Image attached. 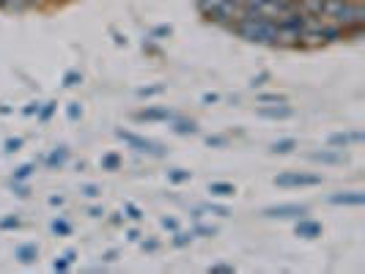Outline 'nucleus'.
Wrapping results in <instances>:
<instances>
[{
  "label": "nucleus",
  "mask_w": 365,
  "mask_h": 274,
  "mask_svg": "<svg viewBox=\"0 0 365 274\" xmlns=\"http://www.w3.org/2000/svg\"><path fill=\"white\" fill-rule=\"evenodd\" d=\"M228 31L237 33L239 38H245V41H250V44H264V47L277 44V19L258 14L256 9H245L242 17Z\"/></svg>",
  "instance_id": "f257e3e1"
},
{
  "label": "nucleus",
  "mask_w": 365,
  "mask_h": 274,
  "mask_svg": "<svg viewBox=\"0 0 365 274\" xmlns=\"http://www.w3.org/2000/svg\"><path fill=\"white\" fill-rule=\"evenodd\" d=\"M115 137L118 140H124L132 151H138V154H146V157H165L168 154V148L163 143H157V140H151V137H143V135H138V132H129V129H115Z\"/></svg>",
  "instance_id": "f03ea898"
},
{
  "label": "nucleus",
  "mask_w": 365,
  "mask_h": 274,
  "mask_svg": "<svg viewBox=\"0 0 365 274\" xmlns=\"http://www.w3.org/2000/svg\"><path fill=\"white\" fill-rule=\"evenodd\" d=\"M335 25H341L344 31H354V28H363L365 25V6L363 0H344L338 14L329 19Z\"/></svg>",
  "instance_id": "7ed1b4c3"
},
{
  "label": "nucleus",
  "mask_w": 365,
  "mask_h": 274,
  "mask_svg": "<svg viewBox=\"0 0 365 274\" xmlns=\"http://www.w3.org/2000/svg\"><path fill=\"white\" fill-rule=\"evenodd\" d=\"M322 176L319 173H297V170H289V173H277L272 179L274 186L280 189H297V186H322Z\"/></svg>",
  "instance_id": "20e7f679"
},
{
  "label": "nucleus",
  "mask_w": 365,
  "mask_h": 274,
  "mask_svg": "<svg viewBox=\"0 0 365 274\" xmlns=\"http://www.w3.org/2000/svg\"><path fill=\"white\" fill-rule=\"evenodd\" d=\"M242 11H245V3H242V0H222L206 19L220 25V28H231V25L242 17Z\"/></svg>",
  "instance_id": "39448f33"
},
{
  "label": "nucleus",
  "mask_w": 365,
  "mask_h": 274,
  "mask_svg": "<svg viewBox=\"0 0 365 274\" xmlns=\"http://www.w3.org/2000/svg\"><path fill=\"white\" fill-rule=\"evenodd\" d=\"M308 214L305 203H277V206H267L261 211V217L267 219H299Z\"/></svg>",
  "instance_id": "423d86ee"
},
{
  "label": "nucleus",
  "mask_w": 365,
  "mask_h": 274,
  "mask_svg": "<svg viewBox=\"0 0 365 274\" xmlns=\"http://www.w3.org/2000/svg\"><path fill=\"white\" fill-rule=\"evenodd\" d=\"M138 124H168L176 118V112L170 107H143L132 115Z\"/></svg>",
  "instance_id": "0eeeda50"
},
{
  "label": "nucleus",
  "mask_w": 365,
  "mask_h": 274,
  "mask_svg": "<svg viewBox=\"0 0 365 274\" xmlns=\"http://www.w3.org/2000/svg\"><path fill=\"white\" fill-rule=\"evenodd\" d=\"M322 231H324V228H322V222H319V219H311L308 214L297 219V228H294V233H297V236L308 238V241L322 236Z\"/></svg>",
  "instance_id": "6e6552de"
},
{
  "label": "nucleus",
  "mask_w": 365,
  "mask_h": 274,
  "mask_svg": "<svg viewBox=\"0 0 365 274\" xmlns=\"http://www.w3.org/2000/svg\"><path fill=\"white\" fill-rule=\"evenodd\" d=\"M256 115L269 118V121H286V118H294V110L289 107V102L286 105H258Z\"/></svg>",
  "instance_id": "1a4fd4ad"
},
{
  "label": "nucleus",
  "mask_w": 365,
  "mask_h": 274,
  "mask_svg": "<svg viewBox=\"0 0 365 274\" xmlns=\"http://www.w3.org/2000/svg\"><path fill=\"white\" fill-rule=\"evenodd\" d=\"M329 148H349V146H360L365 143V135L363 132H335L329 135Z\"/></svg>",
  "instance_id": "9d476101"
},
{
  "label": "nucleus",
  "mask_w": 365,
  "mask_h": 274,
  "mask_svg": "<svg viewBox=\"0 0 365 274\" xmlns=\"http://www.w3.org/2000/svg\"><path fill=\"white\" fill-rule=\"evenodd\" d=\"M332 206H365V192L360 189H351V192H335L329 195Z\"/></svg>",
  "instance_id": "9b49d317"
},
{
  "label": "nucleus",
  "mask_w": 365,
  "mask_h": 274,
  "mask_svg": "<svg viewBox=\"0 0 365 274\" xmlns=\"http://www.w3.org/2000/svg\"><path fill=\"white\" fill-rule=\"evenodd\" d=\"M308 159L319 164H344L346 162V154H341V148H335V151H311Z\"/></svg>",
  "instance_id": "f8f14e48"
},
{
  "label": "nucleus",
  "mask_w": 365,
  "mask_h": 274,
  "mask_svg": "<svg viewBox=\"0 0 365 274\" xmlns=\"http://www.w3.org/2000/svg\"><path fill=\"white\" fill-rule=\"evenodd\" d=\"M344 38H346V31H344L341 25H335V22H329V19L322 22V41H324V44H338V41H344Z\"/></svg>",
  "instance_id": "ddd939ff"
},
{
  "label": "nucleus",
  "mask_w": 365,
  "mask_h": 274,
  "mask_svg": "<svg viewBox=\"0 0 365 274\" xmlns=\"http://www.w3.org/2000/svg\"><path fill=\"white\" fill-rule=\"evenodd\" d=\"M14 258H17L22 266H31V263H36V260H38V244H36V241L19 244L17 250H14Z\"/></svg>",
  "instance_id": "4468645a"
},
{
  "label": "nucleus",
  "mask_w": 365,
  "mask_h": 274,
  "mask_svg": "<svg viewBox=\"0 0 365 274\" xmlns=\"http://www.w3.org/2000/svg\"><path fill=\"white\" fill-rule=\"evenodd\" d=\"M168 124H170V132H173V135H182V137H187V135H198V124H195L192 118L176 115V118L168 121Z\"/></svg>",
  "instance_id": "2eb2a0df"
},
{
  "label": "nucleus",
  "mask_w": 365,
  "mask_h": 274,
  "mask_svg": "<svg viewBox=\"0 0 365 274\" xmlns=\"http://www.w3.org/2000/svg\"><path fill=\"white\" fill-rule=\"evenodd\" d=\"M66 162H69V148H66V146L53 148V151L44 157V164H47L50 170H61V167H63Z\"/></svg>",
  "instance_id": "dca6fc26"
},
{
  "label": "nucleus",
  "mask_w": 365,
  "mask_h": 274,
  "mask_svg": "<svg viewBox=\"0 0 365 274\" xmlns=\"http://www.w3.org/2000/svg\"><path fill=\"white\" fill-rule=\"evenodd\" d=\"M209 192H212V198H234V195H237V184L212 181L209 184Z\"/></svg>",
  "instance_id": "f3484780"
},
{
  "label": "nucleus",
  "mask_w": 365,
  "mask_h": 274,
  "mask_svg": "<svg viewBox=\"0 0 365 274\" xmlns=\"http://www.w3.org/2000/svg\"><path fill=\"white\" fill-rule=\"evenodd\" d=\"M297 151V140L294 137H280V140H274L272 146H269V154L274 157H286V154H294Z\"/></svg>",
  "instance_id": "a211bd4d"
},
{
  "label": "nucleus",
  "mask_w": 365,
  "mask_h": 274,
  "mask_svg": "<svg viewBox=\"0 0 365 274\" xmlns=\"http://www.w3.org/2000/svg\"><path fill=\"white\" fill-rule=\"evenodd\" d=\"M50 231H53V236H72V222L69 219H63V217H55L53 222H50Z\"/></svg>",
  "instance_id": "6ab92c4d"
},
{
  "label": "nucleus",
  "mask_w": 365,
  "mask_h": 274,
  "mask_svg": "<svg viewBox=\"0 0 365 274\" xmlns=\"http://www.w3.org/2000/svg\"><path fill=\"white\" fill-rule=\"evenodd\" d=\"M286 93H277V91H264L256 96V105H286Z\"/></svg>",
  "instance_id": "aec40b11"
},
{
  "label": "nucleus",
  "mask_w": 365,
  "mask_h": 274,
  "mask_svg": "<svg viewBox=\"0 0 365 274\" xmlns=\"http://www.w3.org/2000/svg\"><path fill=\"white\" fill-rule=\"evenodd\" d=\"M102 170H108V173H115V170H121V164H124V159L115 154V151H108V154H102Z\"/></svg>",
  "instance_id": "412c9836"
},
{
  "label": "nucleus",
  "mask_w": 365,
  "mask_h": 274,
  "mask_svg": "<svg viewBox=\"0 0 365 274\" xmlns=\"http://www.w3.org/2000/svg\"><path fill=\"white\" fill-rule=\"evenodd\" d=\"M36 173V162H25V164H19L17 170L11 173V181H28L31 176Z\"/></svg>",
  "instance_id": "4be33fe9"
},
{
  "label": "nucleus",
  "mask_w": 365,
  "mask_h": 274,
  "mask_svg": "<svg viewBox=\"0 0 365 274\" xmlns=\"http://www.w3.org/2000/svg\"><path fill=\"white\" fill-rule=\"evenodd\" d=\"M192 231H173V238H170V244L176 247V250H182V247H190L192 244Z\"/></svg>",
  "instance_id": "5701e85b"
},
{
  "label": "nucleus",
  "mask_w": 365,
  "mask_h": 274,
  "mask_svg": "<svg viewBox=\"0 0 365 274\" xmlns=\"http://www.w3.org/2000/svg\"><path fill=\"white\" fill-rule=\"evenodd\" d=\"M192 179V170H184V167H173L168 170V181L170 184H187Z\"/></svg>",
  "instance_id": "b1692460"
},
{
  "label": "nucleus",
  "mask_w": 365,
  "mask_h": 274,
  "mask_svg": "<svg viewBox=\"0 0 365 274\" xmlns=\"http://www.w3.org/2000/svg\"><path fill=\"white\" fill-rule=\"evenodd\" d=\"M220 231L215 228V225H203V222H198L195 228H192V236L195 238H212V236H217Z\"/></svg>",
  "instance_id": "393cba45"
},
{
  "label": "nucleus",
  "mask_w": 365,
  "mask_h": 274,
  "mask_svg": "<svg viewBox=\"0 0 365 274\" xmlns=\"http://www.w3.org/2000/svg\"><path fill=\"white\" fill-rule=\"evenodd\" d=\"M0 9L9 11V14H22V11H28V6H25L22 0H0Z\"/></svg>",
  "instance_id": "a878e982"
},
{
  "label": "nucleus",
  "mask_w": 365,
  "mask_h": 274,
  "mask_svg": "<svg viewBox=\"0 0 365 274\" xmlns=\"http://www.w3.org/2000/svg\"><path fill=\"white\" fill-rule=\"evenodd\" d=\"M55 110H58V102H44V105L38 107L36 118L41 121V124H47V121H50V118L55 115Z\"/></svg>",
  "instance_id": "bb28decb"
},
{
  "label": "nucleus",
  "mask_w": 365,
  "mask_h": 274,
  "mask_svg": "<svg viewBox=\"0 0 365 274\" xmlns=\"http://www.w3.org/2000/svg\"><path fill=\"white\" fill-rule=\"evenodd\" d=\"M206 214H217V217H231V209L228 206H220V203H206L201 206Z\"/></svg>",
  "instance_id": "cd10ccee"
},
{
  "label": "nucleus",
  "mask_w": 365,
  "mask_h": 274,
  "mask_svg": "<svg viewBox=\"0 0 365 274\" xmlns=\"http://www.w3.org/2000/svg\"><path fill=\"white\" fill-rule=\"evenodd\" d=\"M22 228V219L14 217V214H6V217H0V231H17Z\"/></svg>",
  "instance_id": "c85d7f7f"
},
{
  "label": "nucleus",
  "mask_w": 365,
  "mask_h": 274,
  "mask_svg": "<svg viewBox=\"0 0 365 274\" xmlns=\"http://www.w3.org/2000/svg\"><path fill=\"white\" fill-rule=\"evenodd\" d=\"M83 83V74L77 72V69H69V72L63 74V88H77Z\"/></svg>",
  "instance_id": "c756f323"
},
{
  "label": "nucleus",
  "mask_w": 365,
  "mask_h": 274,
  "mask_svg": "<svg viewBox=\"0 0 365 274\" xmlns=\"http://www.w3.org/2000/svg\"><path fill=\"white\" fill-rule=\"evenodd\" d=\"M124 217H129V219H135V222H140V219L146 217V214H143V209H140V206H135V203H124Z\"/></svg>",
  "instance_id": "7c9ffc66"
},
{
  "label": "nucleus",
  "mask_w": 365,
  "mask_h": 274,
  "mask_svg": "<svg viewBox=\"0 0 365 274\" xmlns=\"http://www.w3.org/2000/svg\"><path fill=\"white\" fill-rule=\"evenodd\" d=\"M203 143L209 148H225L228 146V137H225V135H206Z\"/></svg>",
  "instance_id": "2f4dec72"
},
{
  "label": "nucleus",
  "mask_w": 365,
  "mask_h": 274,
  "mask_svg": "<svg viewBox=\"0 0 365 274\" xmlns=\"http://www.w3.org/2000/svg\"><path fill=\"white\" fill-rule=\"evenodd\" d=\"M222 0H195V6H198V11H201L203 17H209L215 9H217Z\"/></svg>",
  "instance_id": "473e14b6"
},
{
  "label": "nucleus",
  "mask_w": 365,
  "mask_h": 274,
  "mask_svg": "<svg viewBox=\"0 0 365 274\" xmlns=\"http://www.w3.org/2000/svg\"><path fill=\"white\" fill-rule=\"evenodd\" d=\"M66 118H69V121H80V118H83V105H80V102H69V105H66Z\"/></svg>",
  "instance_id": "72a5a7b5"
},
{
  "label": "nucleus",
  "mask_w": 365,
  "mask_h": 274,
  "mask_svg": "<svg viewBox=\"0 0 365 274\" xmlns=\"http://www.w3.org/2000/svg\"><path fill=\"white\" fill-rule=\"evenodd\" d=\"M170 33H173V28H170V25H157V28H151V33H148V36L154 38V41H163V38H168Z\"/></svg>",
  "instance_id": "f704fd0d"
},
{
  "label": "nucleus",
  "mask_w": 365,
  "mask_h": 274,
  "mask_svg": "<svg viewBox=\"0 0 365 274\" xmlns=\"http://www.w3.org/2000/svg\"><path fill=\"white\" fill-rule=\"evenodd\" d=\"M22 146H25V137H9V140L3 143V151H6V154H17Z\"/></svg>",
  "instance_id": "c9c22d12"
},
{
  "label": "nucleus",
  "mask_w": 365,
  "mask_h": 274,
  "mask_svg": "<svg viewBox=\"0 0 365 274\" xmlns=\"http://www.w3.org/2000/svg\"><path fill=\"white\" fill-rule=\"evenodd\" d=\"M165 91V85H146V88H138V99H151V96H160Z\"/></svg>",
  "instance_id": "e433bc0d"
},
{
  "label": "nucleus",
  "mask_w": 365,
  "mask_h": 274,
  "mask_svg": "<svg viewBox=\"0 0 365 274\" xmlns=\"http://www.w3.org/2000/svg\"><path fill=\"white\" fill-rule=\"evenodd\" d=\"M206 272L209 274H234L237 272V266H234V263H212Z\"/></svg>",
  "instance_id": "4c0bfd02"
},
{
  "label": "nucleus",
  "mask_w": 365,
  "mask_h": 274,
  "mask_svg": "<svg viewBox=\"0 0 365 274\" xmlns=\"http://www.w3.org/2000/svg\"><path fill=\"white\" fill-rule=\"evenodd\" d=\"M11 192H14L17 198H22V201L31 198V186H28L25 181H11Z\"/></svg>",
  "instance_id": "58836bf2"
},
{
  "label": "nucleus",
  "mask_w": 365,
  "mask_h": 274,
  "mask_svg": "<svg viewBox=\"0 0 365 274\" xmlns=\"http://www.w3.org/2000/svg\"><path fill=\"white\" fill-rule=\"evenodd\" d=\"M80 192H83L86 198H102V186H99V184H83Z\"/></svg>",
  "instance_id": "ea45409f"
},
{
  "label": "nucleus",
  "mask_w": 365,
  "mask_h": 274,
  "mask_svg": "<svg viewBox=\"0 0 365 274\" xmlns=\"http://www.w3.org/2000/svg\"><path fill=\"white\" fill-rule=\"evenodd\" d=\"M22 3L28 6V11H34V9H36V11H41V9H47V6H53L50 0H22Z\"/></svg>",
  "instance_id": "a19ab883"
},
{
  "label": "nucleus",
  "mask_w": 365,
  "mask_h": 274,
  "mask_svg": "<svg viewBox=\"0 0 365 274\" xmlns=\"http://www.w3.org/2000/svg\"><path fill=\"white\" fill-rule=\"evenodd\" d=\"M69 269H72V263H69V260H66L63 255L55 258V260H53V272H69Z\"/></svg>",
  "instance_id": "79ce46f5"
},
{
  "label": "nucleus",
  "mask_w": 365,
  "mask_h": 274,
  "mask_svg": "<svg viewBox=\"0 0 365 274\" xmlns=\"http://www.w3.org/2000/svg\"><path fill=\"white\" fill-rule=\"evenodd\" d=\"M140 247H143L146 253H157V250H160V241H157V238H140Z\"/></svg>",
  "instance_id": "37998d69"
},
{
  "label": "nucleus",
  "mask_w": 365,
  "mask_h": 274,
  "mask_svg": "<svg viewBox=\"0 0 365 274\" xmlns=\"http://www.w3.org/2000/svg\"><path fill=\"white\" fill-rule=\"evenodd\" d=\"M267 80H269V72H258L253 80H250V88H261V85H267Z\"/></svg>",
  "instance_id": "c03bdc74"
},
{
  "label": "nucleus",
  "mask_w": 365,
  "mask_h": 274,
  "mask_svg": "<svg viewBox=\"0 0 365 274\" xmlns=\"http://www.w3.org/2000/svg\"><path fill=\"white\" fill-rule=\"evenodd\" d=\"M160 225H163L165 231H170V233H173V231H179V222H176L173 217H163L160 219Z\"/></svg>",
  "instance_id": "a18cd8bd"
},
{
  "label": "nucleus",
  "mask_w": 365,
  "mask_h": 274,
  "mask_svg": "<svg viewBox=\"0 0 365 274\" xmlns=\"http://www.w3.org/2000/svg\"><path fill=\"white\" fill-rule=\"evenodd\" d=\"M143 50H146L148 55H160V47L154 44V38L148 36V38H143Z\"/></svg>",
  "instance_id": "49530a36"
},
{
  "label": "nucleus",
  "mask_w": 365,
  "mask_h": 274,
  "mask_svg": "<svg viewBox=\"0 0 365 274\" xmlns=\"http://www.w3.org/2000/svg\"><path fill=\"white\" fill-rule=\"evenodd\" d=\"M201 102H203V105H217V102H220V93L206 91V93H203V96H201Z\"/></svg>",
  "instance_id": "de8ad7c7"
},
{
  "label": "nucleus",
  "mask_w": 365,
  "mask_h": 274,
  "mask_svg": "<svg viewBox=\"0 0 365 274\" xmlns=\"http://www.w3.org/2000/svg\"><path fill=\"white\" fill-rule=\"evenodd\" d=\"M38 107H41L38 102H31V105H25V107H22V115H28V118H31V115H36L38 112Z\"/></svg>",
  "instance_id": "09e8293b"
},
{
  "label": "nucleus",
  "mask_w": 365,
  "mask_h": 274,
  "mask_svg": "<svg viewBox=\"0 0 365 274\" xmlns=\"http://www.w3.org/2000/svg\"><path fill=\"white\" fill-rule=\"evenodd\" d=\"M88 217L102 219V217H105V209H102V206H91V209H88Z\"/></svg>",
  "instance_id": "8fccbe9b"
},
{
  "label": "nucleus",
  "mask_w": 365,
  "mask_h": 274,
  "mask_svg": "<svg viewBox=\"0 0 365 274\" xmlns=\"http://www.w3.org/2000/svg\"><path fill=\"white\" fill-rule=\"evenodd\" d=\"M118 260V250H108L105 255H102V263H115Z\"/></svg>",
  "instance_id": "3c124183"
},
{
  "label": "nucleus",
  "mask_w": 365,
  "mask_h": 274,
  "mask_svg": "<svg viewBox=\"0 0 365 274\" xmlns=\"http://www.w3.org/2000/svg\"><path fill=\"white\" fill-rule=\"evenodd\" d=\"M140 236H143V233H140L138 228H129L127 231V241H140Z\"/></svg>",
  "instance_id": "603ef678"
},
{
  "label": "nucleus",
  "mask_w": 365,
  "mask_h": 274,
  "mask_svg": "<svg viewBox=\"0 0 365 274\" xmlns=\"http://www.w3.org/2000/svg\"><path fill=\"white\" fill-rule=\"evenodd\" d=\"M63 203H66L63 195H50V206H63Z\"/></svg>",
  "instance_id": "864d4df0"
},
{
  "label": "nucleus",
  "mask_w": 365,
  "mask_h": 274,
  "mask_svg": "<svg viewBox=\"0 0 365 274\" xmlns=\"http://www.w3.org/2000/svg\"><path fill=\"white\" fill-rule=\"evenodd\" d=\"M63 258H66V260L74 266V260H77V250H66V253H63Z\"/></svg>",
  "instance_id": "5fc2aeb1"
},
{
  "label": "nucleus",
  "mask_w": 365,
  "mask_h": 274,
  "mask_svg": "<svg viewBox=\"0 0 365 274\" xmlns=\"http://www.w3.org/2000/svg\"><path fill=\"white\" fill-rule=\"evenodd\" d=\"M110 222H113V225H124V211H121V214H113Z\"/></svg>",
  "instance_id": "6e6d98bb"
},
{
  "label": "nucleus",
  "mask_w": 365,
  "mask_h": 274,
  "mask_svg": "<svg viewBox=\"0 0 365 274\" xmlns=\"http://www.w3.org/2000/svg\"><path fill=\"white\" fill-rule=\"evenodd\" d=\"M9 112H11V107H3V105H0V115H9Z\"/></svg>",
  "instance_id": "4d7b16f0"
},
{
  "label": "nucleus",
  "mask_w": 365,
  "mask_h": 274,
  "mask_svg": "<svg viewBox=\"0 0 365 274\" xmlns=\"http://www.w3.org/2000/svg\"><path fill=\"white\" fill-rule=\"evenodd\" d=\"M50 3H58V6H61V3H69V0H50Z\"/></svg>",
  "instance_id": "13d9d810"
}]
</instances>
